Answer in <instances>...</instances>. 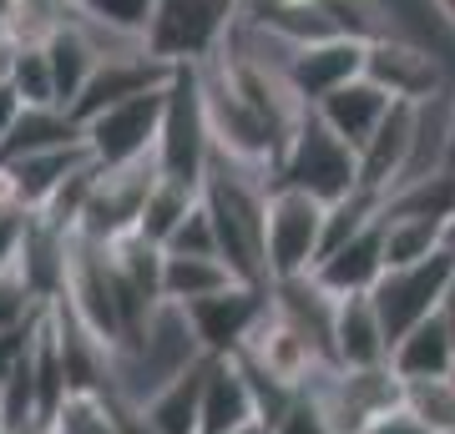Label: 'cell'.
Listing matches in <instances>:
<instances>
[{
	"instance_id": "1",
	"label": "cell",
	"mask_w": 455,
	"mask_h": 434,
	"mask_svg": "<svg viewBox=\"0 0 455 434\" xmlns=\"http://www.w3.org/2000/svg\"><path fill=\"white\" fill-rule=\"evenodd\" d=\"M203 343H197L188 308L178 304H157L147 313V323L132 338H122L112 349V399L127 409H142L163 384H172L178 374L203 364Z\"/></svg>"
},
{
	"instance_id": "2",
	"label": "cell",
	"mask_w": 455,
	"mask_h": 434,
	"mask_svg": "<svg viewBox=\"0 0 455 434\" xmlns=\"http://www.w3.org/2000/svg\"><path fill=\"white\" fill-rule=\"evenodd\" d=\"M274 187H299V193L319 197L324 208H334L349 193H359V152L339 142L314 112H304V122L289 131L274 162Z\"/></svg>"
},
{
	"instance_id": "3",
	"label": "cell",
	"mask_w": 455,
	"mask_h": 434,
	"mask_svg": "<svg viewBox=\"0 0 455 434\" xmlns=\"http://www.w3.org/2000/svg\"><path fill=\"white\" fill-rule=\"evenodd\" d=\"M248 0H157L147 51L167 66H203L228 46Z\"/></svg>"
},
{
	"instance_id": "4",
	"label": "cell",
	"mask_w": 455,
	"mask_h": 434,
	"mask_svg": "<svg viewBox=\"0 0 455 434\" xmlns=\"http://www.w3.org/2000/svg\"><path fill=\"white\" fill-rule=\"evenodd\" d=\"M324 202L299 187H268L263 208V268L274 278L314 273V263L324 253Z\"/></svg>"
},
{
	"instance_id": "5",
	"label": "cell",
	"mask_w": 455,
	"mask_h": 434,
	"mask_svg": "<svg viewBox=\"0 0 455 434\" xmlns=\"http://www.w3.org/2000/svg\"><path fill=\"white\" fill-rule=\"evenodd\" d=\"M451 293H455V257L445 248L420 257V263H405V268H385L379 283L370 288V304L379 313V323H385L390 349H395V338L410 334L415 323L435 319Z\"/></svg>"
},
{
	"instance_id": "6",
	"label": "cell",
	"mask_w": 455,
	"mask_h": 434,
	"mask_svg": "<svg viewBox=\"0 0 455 434\" xmlns=\"http://www.w3.org/2000/svg\"><path fill=\"white\" fill-rule=\"evenodd\" d=\"M208 162H212V127H208V112H203L197 71L193 66H178L172 81H167L163 137H157V172L203 187Z\"/></svg>"
},
{
	"instance_id": "7",
	"label": "cell",
	"mask_w": 455,
	"mask_h": 434,
	"mask_svg": "<svg viewBox=\"0 0 455 434\" xmlns=\"http://www.w3.org/2000/svg\"><path fill=\"white\" fill-rule=\"evenodd\" d=\"M400 374L390 364H374V369H339V364H329L319 369L304 384L314 404H319V414H324L329 434H364L370 419H379L385 409L400 404Z\"/></svg>"
},
{
	"instance_id": "8",
	"label": "cell",
	"mask_w": 455,
	"mask_h": 434,
	"mask_svg": "<svg viewBox=\"0 0 455 434\" xmlns=\"http://www.w3.org/2000/svg\"><path fill=\"white\" fill-rule=\"evenodd\" d=\"M364 76H370L395 107H425V101L445 97L455 86L445 56H440L435 46L415 41V36H405V31H395V36H385V41L364 46Z\"/></svg>"
},
{
	"instance_id": "9",
	"label": "cell",
	"mask_w": 455,
	"mask_h": 434,
	"mask_svg": "<svg viewBox=\"0 0 455 434\" xmlns=\"http://www.w3.org/2000/svg\"><path fill=\"white\" fill-rule=\"evenodd\" d=\"M163 107H167V86L127 97L97 112L92 122H82L86 152L97 167H127V162L157 157V137H163Z\"/></svg>"
},
{
	"instance_id": "10",
	"label": "cell",
	"mask_w": 455,
	"mask_h": 434,
	"mask_svg": "<svg viewBox=\"0 0 455 434\" xmlns=\"http://www.w3.org/2000/svg\"><path fill=\"white\" fill-rule=\"evenodd\" d=\"M152 182H157V157L127 162V167H97L86 208H82V223H76V238L112 242L122 233H132L137 217H142V202L152 193Z\"/></svg>"
},
{
	"instance_id": "11",
	"label": "cell",
	"mask_w": 455,
	"mask_h": 434,
	"mask_svg": "<svg viewBox=\"0 0 455 434\" xmlns=\"http://www.w3.org/2000/svg\"><path fill=\"white\" fill-rule=\"evenodd\" d=\"M263 313H268V288H259V283H228L223 293L197 298V304L188 308V323H193L203 354L228 359L248 343V334L259 328Z\"/></svg>"
},
{
	"instance_id": "12",
	"label": "cell",
	"mask_w": 455,
	"mask_h": 434,
	"mask_svg": "<svg viewBox=\"0 0 455 434\" xmlns=\"http://www.w3.org/2000/svg\"><path fill=\"white\" fill-rule=\"evenodd\" d=\"M172 71H178V66L157 61L152 51H132V56H101V66L92 71V81H86V91L76 97L71 116H76V122H92L97 112H107V107H116V101L167 86V81H172Z\"/></svg>"
},
{
	"instance_id": "13",
	"label": "cell",
	"mask_w": 455,
	"mask_h": 434,
	"mask_svg": "<svg viewBox=\"0 0 455 434\" xmlns=\"http://www.w3.org/2000/svg\"><path fill=\"white\" fill-rule=\"evenodd\" d=\"M359 71H364V46L339 41V36L293 46V56L283 61V81H289V91L304 107H319L329 91H339L344 81H355Z\"/></svg>"
},
{
	"instance_id": "14",
	"label": "cell",
	"mask_w": 455,
	"mask_h": 434,
	"mask_svg": "<svg viewBox=\"0 0 455 434\" xmlns=\"http://www.w3.org/2000/svg\"><path fill=\"white\" fill-rule=\"evenodd\" d=\"M385 273V233H379V217L370 227H359L355 238L324 248V257L314 263V278L324 283L334 298H349V293H370Z\"/></svg>"
},
{
	"instance_id": "15",
	"label": "cell",
	"mask_w": 455,
	"mask_h": 434,
	"mask_svg": "<svg viewBox=\"0 0 455 434\" xmlns=\"http://www.w3.org/2000/svg\"><path fill=\"white\" fill-rule=\"evenodd\" d=\"M253 424H259V404H253L243 364L233 354L208 359V369H203V430L197 434H238L253 430Z\"/></svg>"
},
{
	"instance_id": "16",
	"label": "cell",
	"mask_w": 455,
	"mask_h": 434,
	"mask_svg": "<svg viewBox=\"0 0 455 434\" xmlns=\"http://www.w3.org/2000/svg\"><path fill=\"white\" fill-rule=\"evenodd\" d=\"M390 107H395V101L385 97V91H379L364 71H359L355 81H344L339 91H329V97L319 101V107H309V112L319 116V122H324L339 142H349L359 152V146L379 131V122L390 116Z\"/></svg>"
},
{
	"instance_id": "17",
	"label": "cell",
	"mask_w": 455,
	"mask_h": 434,
	"mask_svg": "<svg viewBox=\"0 0 455 434\" xmlns=\"http://www.w3.org/2000/svg\"><path fill=\"white\" fill-rule=\"evenodd\" d=\"M329 349H334V364H339V369H374V364H390V338H385V323H379V313H374L370 293L339 298Z\"/></svg>"
},
{
	"instance_id": "18",
	"label": "cell",
	"mask_w": 455,
	"mask_h": 434,
	"mask_svg": "<svg viewBox=\"0 0 455 434\" xmlns=\"http://www.w3.org/2000/svg\"><path fill=\"white\" fill-rule=\"evenodd\" d=\"M410 152H415V107H390L379 131L359 146V187L385 197L395 182L405 178Z\"/></svg>"
},
{
	"instance_id": "19",
	"label": "cell",
	"mask_w": 455,
	"mask_h": 434,
	"mask_svg": "<svg viewBox=\"0 0 455 434\" xmlns=\"http://www.w3.org/2000/svg\"><path fill=\"white\" fill-rule=\"evenodd\" d=\"M390 369L400 374V384L405 379H445V374H455V343H451V328H445V313L415 323L410 334L395 338Z\"/></svg>"
},
{
	"instance_id": "20",
	"label": "cell",
	"mask_w": 455,
	"mask_h": 434,
	"mask_svg": "<svg viewBox=\"0 0 455 434\" xmlns=\"http://www.w3.org/2000/svg\"><path fill=\"white\" fill-rule=\"evenodd\" d=\"M203 369H208V359L197 369L178 374L172 384H163L137 409L147 419V430L152 434H197L203 430Z\"/></svg>"
},
{
	"instance_id": "21",
	"label": "cell",
	"mask_w": 455,
	"mask_h": 434,
	"mask_svg": "<svg viewBox=\"0 0 455 434\" xmlns=\"http://www.w3.org/2000/svg\"><path fill=\"white\" fill-rule=\"evenodd\" d=\"M46 46V66H51V86H56V107H76V97L86 91V81H92V71L101 66L97 46L86 41L76 26H61L56 36H46L41 41Z\"/></svg>"
},
{
	"instance_id": "22",
	"label": "cell",
	"mask_w": 455,
	"mask_h": 434,
	"mask_svg": "<svg viewBox=\"0 0 455 434\" xmlns=\"http://www.w3.org/2000/svg\"><path fill=\"white\" fill-rule=\"evenodd\" d=\"M228 283H238L233 268L223 257H203V253H163V298L178 308H193L197 298L223 293Z\"/></svg>"
},
{
	"instance_id": "23",
	"label": "cell",
	"mask_w": 455,
	"mask_h": 434,
	"mask_svg": "<svg viewBox=\"0 0 455 434\" xmlns=\"http://www.w3.org/2000/svg\"><path fill=\"white\" fill-rule=\"evenodd\" d=\"M71 142H86V137H82V122L66 107H26L20 122L11 127V137L0 142V162L26 157V152H51V146H71Z\"/></svg>"
},
{
	"instance_id": "24",
	"label": "cell",
	"mask_w": 455,
	"mask_h": 434,
	"mask_svg": "<svg viewBox=\"0 0 455 434\" xmlns=\"http://www.w3.org/2000/svg\"><path fill=\"white\" fill-rule=\"evenodd\" d=\"M197 197H203V187L178 182V178H163V172H157V182H152V193H147V202H142V217H137V233L163 248V242L178 233L182 217L197 208Z\"/></svg>"
},
{
	"instance_id": "25",
	"label": "cell",
	"mask_w": 455,
	"mask_h": 434,
	"mask_svg": "<svg viewBox=\"0 0 455 434\" xmlns=\"http://www.w3.org/2000/svg\"><path fill=\"white\" fill-rule=\"evenodd\" d=\"M379 233H385V268H405V263H420V257L440 253L445 248V223H430V217H405V212H379Z\"/></svg>"
},
{
	"instance_id": "26",
	"label": "cell",
	"mask_w": 455,
	"mask_h": 434,
	"mask_svg": "<svg viewBox=\"0 0 455 434\" xmlns=\"http://www.w3.org/2000/svg\"><path fill=\"white\" fill-rule=\"evenodd\" d=\"M400 404L430 434H455V374H445V379H405Z\"/></svg>"
},
{
	"instance_id": "27",
	"label": "cell",
	"mask_w": 455,
	"mask_h": 434,
	"mask_svg": "<svg viewBox=\"0 0 455 434\" xmlns=\"http://www.w3.org/2000/svg\"><path fill=\"white\" fill-rule=\"evenodd\" d=\"M76 11H82L92 26H107V31L132 36V41L147 46V26H152L157 0H76Z\"/></svg>"
},
{
	"instance_id": "28",
	"label": "cell",
	"mask_w": 455,
	"mask_h": 434,
	"mask_svg": "<svg viewBox=\"0 0 455 434\" xmlns=\"http://www.w3.org/2000/svg\"><path fill=\"white\" fill-rule=\"evenodd\" d=\"M11 86L20 91L26 107H56V86H51V66H46V46H20Z\"/></svg>"
},
{
	"instance_id": "29",
	"label": "cell",
	"mask_w": 455,
	"mask_h": 434,
	"mask_svg": "<svg viewBox=\"0 0 455 434\" xmlns=\"http://www.w3.org/2000/svg\"><path fill=\"white\" fill-rule=\"evenodd\" d=\"M36 319H41V304L20 283V273H0V334H16V328H26Z\"/></svg>"
},
{
	"instance_id": "30",
	"label": "cell",
	"mask_w": 455,
	"mask_h": 434,
	"mask_svg": "<svg viewBox=\"0 0 455 434\" xmlns=\"http://www.w3.org/2000/svg\"><path fill=\"white\" fill-rule=\"evenodd\" d=\"M163 253H203V257H218V238H212V217L197 197V208L178 223V233L163 242Z\"/></svg>"
},
{
	"instance_id": "31",
	"label": "cell",
	"mask_w": 455,
	"mask_h": 434,
	"mask_svg": "<svg viewBox=\"0 0 455 434\" xmlns=\"http://www.w3.org/2000/svg\"><path fill=\"white\" fill-rule=\"evenodd\" d=\"M26 233H31V212L26 208H0V273H16Z\"/></svg>"
},
{
	"instance_id": "32",
	"label": "cell",
	"mask_w": 455,
	"mask_h": 434,
	"mask_svg": "<svg viewBox=\"0 0 455 434\" xmlns=\"http://www.w3.org/2000/svg\"><path fill=\"white\" fill-rule=\"evenodd\" d=\"M263 434H329V424H324V414H319V404H314L309 394H299Z\"/></svg>"
},
{
	"instance_id": "33",
	"label": "cell",
	"mask_w": 455,
	"mask_h": 434,
	"mask_svg": "<svg viewBox=\"0 0 455 434\" xmlns=\"http://www.w3.org/2000/svg\"><path fill=\"white\" fill-rule=\"evenodd\" d=\"M41 313H46V308H41ZM36 323H41V319H36ZM36 323H26V328H16V334H0V389H5V379L20 369V359L31 354Z\"/></svg>"
},
{
	"instance_id": "34",
	"label": "cell",
	"mask_w": 455,
	"mask_h": 434,
	"mask_svg": "<svg viewBox=\"0 0 455 434\" xmlns=\"http://www.w3.org/2000/svg\"><path fill=\"white\" fill-rule=\"evenodd\" d=\"M364 434H430V430L410 414L405 404H395V409H385L379 419H370V424H364Z\"/></svg>"
},
{
	"instance_id": "35",
	"label": "cell",
	"mask_w": 455,
	"mask_h": 434,
	"mask_svg": "<svg viewBox=\"0 0 455 434\" xmlns=\"http://www.w3.org/2000/svg\"><path fill=\"white\" fill-rule=\"evenodd\" d=\"M20 112H26V101H20V91L5 81V86H0V142L11 137V127L20 122Z\"/></svg>"
},
{
	"instance_id": "36",
	"label": "cell",
	"mask_w": 455,
	"mask_h": 434,
	"mask_svg": "<svg viewBox=\"0 0 455 434\" xmlns=\"http://www.w3.org/2000/svg\"><path fill=\"white\" fill-rule=\"evenodd\" d=\"M16 56H20V41L11 31H0V86L11 81V71H16Z\"/></svg>"
},
{
	"instance_id": "37",
	"label": "cell",
	"mask_w": 455,
	"mask_h": 434,
	"mask_svg": "<svg viewBox=\"0 0 455 434\" xmlns=\"http://www.w3.org/2000/svg\"><path fill=\"white\" fill-rule=\"evenodd\" d=\"M440 313H445V328H451V343H455V293L445 298V308H440Z\"/></svg>"
},
{
	"instance_id": "38",
	"label": "cell",
	"mask_w": 455,
	"mask_h": 434,
	"mask_svg": "<svg viewBox=\"0 0 455 434\" xmlns=\"http://www.w3.org/2000/svg\"><path fill=\"white\" fill-rule=\"evenodd\" d=\"M440 242H445V253L455 257V217H451V223H445V238H440Z\"/></svg>"
},
{
	"instance_id": "39",
	"label": "cell",
	"mask_w": 455,
	"mask_h": 434,
	"mask_svg": "<svg viewBox=\"0 0 455 434\" xmlns=\"http://www.w3.org/2000/svg\"><path fill=\"white\" fill-rule=\"evenodd\" d=\"M248 5H289V0H248Z\"/></svg>"
},
{
	"instance_id": "40",
	"label": "cell",
	"mask_w": 455,
	"mask_h": 434,
	"mask_svg": "<svg viewBox=\"0 0 455 434\" xmlns=\"http://www.w3.org/2000/svg\"><path fill=\"white\" fill-rule=\"evenodd\" d=\"M238 434H263V430H259V424H253V430H238Z\"/></svg>"
}]
</instances>
